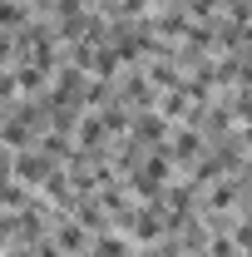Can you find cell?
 I'll list each match as a JSON object with an SVG mask.
<instances>
[{"mask_svg": "<svg viewBox=\"0 0 252 257\" xmlns=\"http://www.w3.org/2000/svg\"><path fill=\"white\" fill-rule=\"evenodd\" d=\"M50 168H55V163L45 159V154H20V159H15V173H20L25 183H45Z\"/></svg>", "mask_w": 252, "mask_h": 257, "instance_id": "cell-1", "label": "cell"}, {"mask_svg": "<svg viewBox=\"0 0 252 257\" xmlns=\"http://www.w3.org/2000/svg\"><path fill=\"white\" fill-rule=\"evenodd\" d=\"M60 242H64V252H79V247H84V232H79V227H64Z\"/></svg>", "mask_w": 252, "mask_h": 257, "instance_id": "cell-2", "label": "cell"}, {"mask_svg": "<svg viewBox=\"0 0 252 257\" xmlns=\"http://www.w3.org/2000/svg\"><path fill=\"white\" fill-rule=\"evenodd\" d=\"M0 25H20V5H10V0H0Z\"/></svg>", "mask_w": 252, "mask_h": 257, "instance_id": "cell-3", "label": "cell"}]
</instances>
